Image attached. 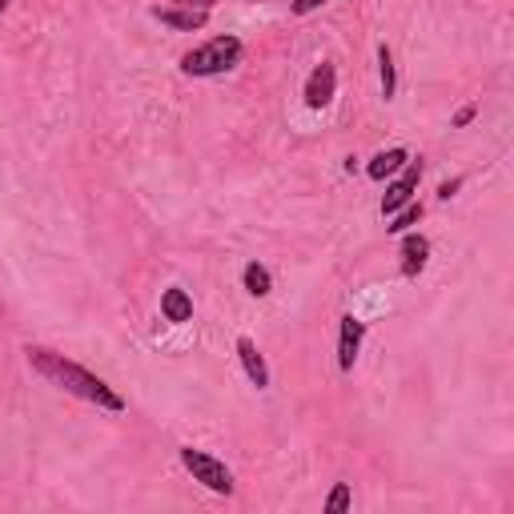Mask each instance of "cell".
I'll use <instances>...</instances> for the list:
<instances>
[{"label":"cell","instance_id":"1","mask_svg":"<svg viewBox=\"0 0 514 514\" xmlns=\"http://www.w3.org/2000/svg\"><path fill=\"white\" fill-rule=\"evenodd\" d=\"M28 362H33V366L41 370L49 382H57L61 390L77 394V398L96 402V406H105V410H125L121 394H113L105 382H101V378L88 374V370H81L77 362H65L61 354H49V349H33V346H28Z\"/></svg>","mask_w":514,"mask_h":514},{"label":"cell","instance_id":"2","mask_svg":"<svg viewBox=\"0 0 514 514\" xmlns=\"http://www.w3.org/2000/svg\"><path fill=\"white\" fill-rule=\"evenodd\" d=\"M237 57H242V41H237V36H218V41L193 49L181 61V69L189 73V77H213V73L234 69Z\"/></svg>","mask_w":514,"mask_h":514},{"label":"cell","instance_id":"3","mask_svg":"<svg viewBox=\"0 0 514 514\" xmlns=\"http://www.w3.org/2000/svg\"><path fill=\"white\" fill-rule=\"evenodd\" d=\"M181 462L189 466V474L201 482V487L218 490V495H229V490H234V474L226 471V462L210 458V454H201V450H193V446H185V450H181Z\"/></svg>","mask_w":514,"mask_h":514},{"label":"cell","instance_id":"4","mask_svg":"<svg viewBox=\"0 0 514 514\" xmlns=\"http://www.w3.org/2000/svg\"><path fill=\"white\" fill-rule=\"evenodd\" d=\"M334 85H338V77H334V65H318L314 77L305 81V105H310V109L330 105Z\"/></svg>","mask_w":514,"mask_h":514},{"label":"cell","instance_id":"5","mask_svg":"<svg viewBox=\"0 0 514 514\" xmlns=\"http://www.w3.org/2000/svg\"><path fill=\"white\" fill-rule=\"evenodd\" d=\"M418 177H422V165H410L406 173H402V181L386 189V197H382V213H398L402 205H410L414 189H418Z\"/></svg>","mask_w":514,"mask_h":514},{"label":"cell","instance_id":"6","mask_svg":"<svg viewBox=\"0 0 514 514\" xmlns=\"http://www.w3.org/2000/svg\"><path fill=\"white\" fill-rule=\"evenodd\" d=\"M357 346H362V322H357V318H341V341H338V366L341 370L354 366Z\"/></svg>","mask_w":514,"mask_h":514},{"label":"cell","instance_id":"7","mask_svg":"<svg viewBox=\"0 0 514 514\" xmlns=\"http://www.w3.org/2000/svg\"><path fill=\"white\" fill-rule=\"evenodd\" d=\"M426 253H430L426 237H406V242H402V273L414 278V273L426 270Z\"/></svg>","mask_w":514,"mask_h":514},{"label":"cell","instance_id":"8","mask_svg":"<svg viewBox=\"0 0 514 514\" xmlns=\"http://www.w3.org/2000/svg\"><path fill=\"white\" fill-rule=\"evenodd\" d=\"M237 354H242V366H245V374H249L253 386H265V382H270V370H265L262 354H257V346H253L249 338L237 341Z\"/></svg>","mask_w":514,"mask_h":514},{"label":"cell","instance_id":"9","mask_svg":"<svg viewBox=\"0 0 514 514\" xmlns=\"http://www.w3.org/2000/svg\"><path fill=\"white\" fill-rule=\"evenodd\" d=\"M157 20H165V25L193 33V28L205 25V9H189V4H181V9H157Z\"/></svg>","mask_w":514,"mask_h":514},{"label":"cell","instance_id":"10","mask_svg":"<svg viewBox=\"0 0 514 514\" xmlns=\"http://www.w3.org/2000/svg\"><path fill=\"white\" fill-rule=\"evenodd\" d=\"M161 310H165L169 322H189V318H193V302H189V294H185V289H165Z\"/></svg>","mask_w":514,"mask_h":514},{"label":"cell","instance_id":"11","mask_svg":"<svg viewBox=\"0 0 514 514\" xmlns=\"http://www.w3.org/2000/svg\"><path fill=\"white\" fill-rule=\"evenodd\" d=\"M402 165H406V153H402V149H390V153H378V157L370 161V177H374V181H382V177L398 173Z\"/></svg>","mask_w":514,"mask_h":514},{"label":"cell","instance_id":"12","mask_svg":"<svg viewBox=\"0 0 514 514\" xmlns=\"http://www.w3.org/2000/svg\"><path fill=\"white\" fill-rule=\"evenodd\" d=\"M245 289H249L253 297H265L270 294V270H262L257 262L245 265Z\"/></svg>","mask_w":514,"mask_h":514},{"label":"cell","instance_id":"13","mask_svg":"<svg viewBox=\"0 0 514 514\" xmlns=\"http://www.w3.org/2000/svg\"><path fill=\"white\" fill-rule=\"evenodd\" d=\"M378 61H382V93L394 96V57H390V49H382Z\"/></svg>","mask_w":514,"mask_h":514},{"label":"cell","instance_id":"14","mask_svg":"<svg viewBox=\"0 0 514 514\" xmlns=\"http://www.w3.org/2000/svg\"><path fill=\"white\" fill-rule=\"evenodd\" d=\"M418 218H422V205H406V210H402L398 218H394V226H390V229H394V234H402V229H410Z\"/></svg>","mask_w":514,"mask_h":514},{"label":"cell","instance_id":"15","mask_svg":"<svg viewBox=\"0 0 514 514\" xmlns=\"http://www.w3.org/2000/svg\"><path fill=\"white\" fill-rule=\"evenodd\" d=\"M346 506H349V487H338V490L330 495V502H326V510H330V514H341Z\"/></svg>","mask_w":514,"mask_h":514},{"label":"cell","instance_id":"16","mask_svg":"<svg viewBox=\"0 0 514 514\" xmlns=\"http://www.w3.org/2000/svg\"><path fill=\"white\" fill-rule=\"evenodd\" d=\"M326 0H294V12H314V9H322Z\"/></svg>","mask_w":514,"mask_h":514},{"label":"cell","instance_id":"17","mask_svg":"<svg viewBox=\"0 0 514 514\" xmlns=\"http://www.w3.org/2000/svg\"><path fill=\"white\" fill-rule=\"evenodd\" d=\"M4 4H9V0H0V9H4Z\"/></svg>","mask_w":514,"mask_h":514}]
</instances>
